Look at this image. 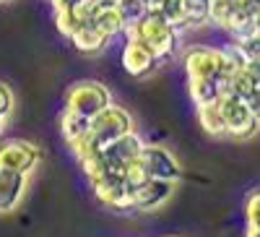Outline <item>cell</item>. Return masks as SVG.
Masks as SVG:
<instances>
[{"mask_svg": "<svg viewBox=\"0 0 260 237\" xmlns=\"http://www.w3.org/2000/svg\"><path fill=\"white\" fill-rule=\"evenodd\" d=\"M122 34L130 42H138V45L148 47L151 52L159 57V63L167 60V57H172V55L180 50V29L172 26L159 11H148L138 21L127 24Z\"/></svg>", "mask_w": 260, "mask_h": 237, "instance_id": "obj_1", "label": "cell"}, {"mask_svg": "<svg viewBox=\"0 0 260 237\" xmlns=\"http://www.w3.org/2000/svg\"><path fill=\"white\" fill-rule=\"evenodd\" d=\"M216 107L221 112L224 128H226V136L234 138H252L257 133V112L247 102H242L240 97L234 94H221L216 99Z\"/></svg>", "mask_w": 260, "mask_h": 237, "instance_id": "obj_2", "label": "cell"}, {"mask_svg": "<svg viewBox=\"0 0 260 237\" xmlns=\"http://www.w3.org/2000/svg\"><path fill=\"white\" fill-rule=\"evenodd\" d=\"M110 102H112V94H110V89H107L104 83H99V81H78V83H73L68 89V97H65V110L91 120Z\"/></svg>", "mask_w": 260, "mask_h": 237, "instance_id": "obj_3", "label": "cell"}, {"mask_svg": "<svg viewBox=\"0 0 260 237\" xmlns=\"http://www.w3.org/2000/svg\"><path fill=\"white\" fill-rule=\"evenodd\" d=\"M133 131V117H130L127 110H122L120 104L110 102L102 112H96L91 117V125H89V133L96 138L99 146L110 143L115 138H120L122 133H130Z\"/></svg>", "mask_w": 260, "mask_h": 237, "instance_id": "obj_4", "label": "cell"}, {"mask_svg": "<svg viewBox=\"0 0 260 237\" xmlns=\"http://www.w3.org/2000/svg\"><path fill=\"white\" fill-rule=\"evenodd\" d=\"M138 162L146 172V177H159V180H172V183H180V177H182V167L167 146L143 143Z\"/></svg>", "mask_w": 260, "mask_h": 237, "instance_id": "obj_5", "label": "cell"}, {"mask_svg": "<svg viewBox=\"0 0 260 237\" xmlns=\"http://www.w3.org/2000/svg\"><path fill=\"white\" fill-rule=\"evenodd\" d=\"M42 152L39 146H34L31 141L24 138H11L0 143V169H11V172H34V167L39 164Z\"/></svg>", "mask_w": 260, "mask_h": 237, "instance_id": "obj_6", "label": "cell"}, {"mask_svg": "<svg viewBox=\"0 0 260 237\" xmlns=\"http://www.w3.org/2000/svg\"><path fill=\"white\" fill-rule=\"evenodd\" d=\"M177 183L159 180V177H146L130 196V209L136 211H159L172 196H175Z\"/></svg>", "mask_w": 260, "mask_h": 237, "instance_id": "obj_7", "label": "cell"}, {"mask_svg": "<svg viewBox=\"0 0 260 237\" xmlns=\"http://www.w3.org/2000/svg\"><path fill=\"white\" fill-rule=\"evenodd\" d=\"M96 198L110 206V209H120V211H127L130 209V188L122 177V172H110V175H102V177H94L89 180Z\"/></svg>", "mask_w": 260, "mask_h": 237, "instance_id": "obj_8", "label": "cell"}, {"mask_svg": "<svg viewBox=\"0 0 260 237\" xmlns=\"http://www.w3.org/2000/svg\"><path fill=\"white\" fill-rule=\"evenodd\" d=\"M229 94L240 97L247 102L252 110H260V73H257V60H250L229 78Z\"/></svg>", "mask_w": 260, "mask_h": 237, "instance_id": "obj_9", "label": "cell"}, {"mask_svg": "<svg viewBox=\"0 0 260 237\" xmlns=\"http://www.w3.org/2000/svg\"><path fill=\"white\" fill-rule=\"evenodd\" d=\"M141 146H143L141 136H138L136 131H130V133H122L120 138H115V141H110V143H104V146L99 149V154L110 162L115 169H125L127 162L138 159Z\"/></svg>", "mask_w": 260, "mask_h": 237, "instance_id": "obj_10", "label": "cell"}, {"mask_svg": "<svg viewBox=\"0 0 260 237\" xmlns=\"http://www.w3.org/2000/svg\"><path fill=\"white\" fill-rule=\"evenodd\" d=\"M187 78H216L219 76V50L213 47H190L185 52Z\"/></svg>", "mask_w": 260, "mask_h": 237, "instance_id": "obj_11", "label": "cell"}, {"mask_svg": "<svg viewBox=\"0 0 260 237\" xmlns=\"http://www.w3.org/2000/svg\"><path fill=\"white\" fill-rule=\"evenodd\" d=\"M26 185H29V175H24V172L0 169V214H11L21 203Z\"/></svg>", "mask_w": 260, "mask_h": 237, "instance_id": "obj_12", "label": "cell"}, {"mask_svg": "<svg viewBox=\"0 0 260 237\" xmlns=\"http://www.w3.org/2000/svg\"><path fill=\"white\" fill-rule=\"evenodd\" d=\"M159 66V57L151 52L148 47L138 45V42H125V47H122V68L130 73V76H136V78H143L148 76L151 71H154Z\"/></svg>", "mask_w": 260, "mask_h": 237, "instance_id": "obj_13", "label": "cell"}, {"mask_svg": "<svg viewBox=\"0 0 260 237\" xmlns=\"http://www.w3.org/2000/svg\"><path fill=\"white\" fill-rule=\"evenodd\" d=\"M99 8L91 3V0H86L81 6H73V8H62V11H55V24L60 29V34L71 37L73 32H78L81 26H86L89 21L94 18Z\"/></svg>", "mask_w": 260, "mask_h": 237, "instance_id": "obj_14", "label": "cell"}, {"mask_svg": "<svg viewBox=\"0 0 260 237\" xmlns=\"http://www.w3.org/2000/svg\"><path fill=\"white\" fill-rule=\"evenodd\" d=\"M89 24L96 29V32H102L107 39H112V37H117V34H122L125 32V18H122V13L117 11V8H104V11H96L94 13V18L89 21Z\"/></svg>", "mask_w": 260, "mask_h": 237, "instance_id": "obj_15", "label": "cell"}, {"mask_svg": "<svg viewBox=\"0 0 260 237\" xmlns=\"http://www.w3.org/2000/svg\"><path fill=\"white\" fill-rule=\"evenodd\" d=\"M68 39L73 42L76 50H81V52H102V50L107 47V42H110L102 32H96L91 24L81 26V29H78V32H73Z\"/></svg>", "mask_w": 260, "mask_h": 237, "instance_id": "obj_16", "label": "cell"}, {"mask_svg": "<svg viewBox=\"0 0 260 237\" xmlns=\"http://www.w3.org/2000/svg\"><path fill=\"white\" fill-rule=\"evenodd\" d=\"M208 13H211V0H182V26L201 29L211 24Z\"/></svg>", "mask_w": 260, "mask_h": 237, "instance_id": "obj_17", "label": "cell"}, {"mask_svg": "<svg viewBox=\"0 0 260 237\" xmlns=\"http://www.w3.org/2000/svg\"><path fill=\"white\" fill-rule=\"evenodd\" d=\"M187 86H190V97H192L195 107L211 104V102H216L221 97L216 78H187Z\"/></svg>", "mask_w": 260, "mask_h": 237, "instance_id": "obj_18", "label": "cell"}, {"mask_svg": "<svg viewBox=\"0 0 260 237\" xmlns=\"http://www.w3.org/2000/svg\"><path fill=\"white\" fill-rule=\"evenodd\" d=\"M198 123L208 136H226V128H224V120H221V112L216 107V102L198 107Z\"/></svg>", "mask_w": 260, "mask_h": 237, "instance_id": "obj_19", "label": "cell"}, {"mask_svg": "<svg viewBox=\"0 0 260 237\" xmlns=\"http://www.w3.org/2000/svg\"><path fill=\"white\" fill-rule=\"evenodd\" d=\"M89 125H91L89 117L76 115V112H68V110H65L62 117H60V131H62V136H65V141H68V143L78 141L83 133H89Z\"/></svg>", "mask_w": 260, "mask_h": 237, "instance_id": "obj_20", "label": "cell"}, {"mask_svg": "<svg viewBox=\"0 0 260 237\" xmlns=\"http://www.w3.org/2000/svg\"><path fill=\"white\" fill-rule=\"evenodd\" d=\"M122 18H125V24H133V21H138L141 16L148 13V6H146V0H117V6H115Z\"/></svg>", "mask_w": 260, "mask_h": 237, "instance_id": "obj_21", "label": "cell"}, {"mask_svg": "<svg viewBox=\"0 0 260 237\" xmlns=\"http://www.w3.org/2000/svg\"><path fill=\"white\" fill-rule=\"evenodd\" d=\"M172 26H182V0H161L159 8H156Z\"/></svg>", "mask_w": 260, "mask_h": 237, "instance_id": "obj_22", "label": "cell"}, {"mask_svg": "<svg viewBox=\"0 0 260 237\" xmlns=\"http://www.w3.org/2000/svg\"><path fill=\"white\" fill-rule=\"evenodd\" d=\"M11 115H13V89L0 81V117H11Z\"/></svg>", "mask_w": 260, "mask_h": 237, "instance_id": "obj_23", "label": "cell"}, {"mask_svg": "<svg viewBox=\"0 0 260 237\" xmlns=\"http://www.w3.org/2000/svg\"><path fill=\"white\" fill-rule=\"evenodd\" d=\"M237 50L242 52V57L250 63V60H257V34L255 37H245V39H237L234 42Z\"/></svg>", "mask_w": 260, "mask_h": 237, "instance_id": "obj_24", "label": "cell"}, {"mask_svg": "<svg viewBox=\"0 0 260 237\" xmlns=\"http://www.w3.org/2000/svg\"><path fill=\"white\" fill-rule=\"evenodd\" d=\"M245 217H247V224H260V196L257 193H250V198L245 203Z\"/></svg>", "mask_w": 260, "mask_h": 237, "instance_id": "obj_25", "label": "cell"}, {"mask_svg": "<svg viewBox=\"0 0 260 237\" xmlns=\"http://www.w3.org/2000/svg\"><path fill=\"white\" fill-rule=\"evenodd\" d=\"M81 3H86V0H52L55 11H62V8H73V6H81Z\"/></svg>", "mask_w": 260, "mask_h": 237, "instance_id": "obj_26", "label": "cell"}, {"mask_svg": "<svg viewBox=\"0 0 260 237\" xmlns=\"http://www.w3.org/2000/svg\"><path fill=\"white\" fill-rule=\"evenodd\" d=\"M91 3H94L99 11H104V8H115V6H117V0H91Z\"/></svg>", "mask_w": 260, "mask_h": 237, "instance_id": "obj_27", "label": "cell"}, {"mask_svg": "<svg viewBox=\"0 0 260 237\" xmlns=\"http://www.w3.org/2000/svg\"><path fill=\"white\" fill-rule=\"evenodd\" d=\"M245 237H260V224H247Z\"/></svg>", "mask_w": 260, "mask_h": 237, "instance_id": "obj_28", "label": "cell"}, {"mask_svg": "<svg viewBox=\"0 0 260 237\" xmlns=\"http://www.w3.org/2000/svg\"><path fill=\"white\" fill-rule=\"evenodd\" d=\"M6 125H8V117H0V136H3V131H6Z\"/></svg>", "mask_w": 260, "mask_h": 237, "instance_id": "obj_29", "label": "cell"}, {"mask_svg": "<svg viewBox=\"0 0 260 237\" xmlns=\"http://www.w3.org/2000/svg\"><path fill=\"white\" fill-rule=\"evenodd\" d=\"M0 3H8V0H0Z\"/></svg>", "mask_w": 260, "mask_h": 237, "instance_id": "obj_30", "label": "cell"}]
</instances>
